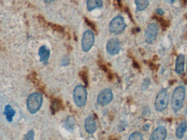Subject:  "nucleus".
<instances>
[{"instance_id":"1","label":"nucleus","mask_w":187,"mask_h":140,"mask_svg":"<svg viewBox=\"0 0 187 140\" xmlns=\"http://www.w3.org/2000/svg\"><path fill=\"white\" fill-rule=\"evenodd\" d=\"M185 94V89L183 87L179 86L174 90L171 99V107L175 113L180 111L183 107Z\"/></svg>"},{"instance_id":"2","label":"nucleus","mask_w":187,"mask_h":140,"mask_svg":"<svg viewBox=\"0 0 187 140\" xmlns=\"http://www.w3.org/2000/svg\"><path fill=\"white\" fill-rule=\"evenodd\" d=\"M42 96L41 94L35 92L30 95L27 101V107L31 113H36L41 107Z\"/></svg>"},{"instance_id":"3","label":"nucleus","mask_w":187,"mask_h":140,"mask_svg":"<svg viewBox=\"0 0 187 140\" xmlns=\"http://www.w3.org/2000/svg\"><path fill=\"white\" fill-rule=\"evenodd\" d=\"M87 90L83 85H78L75 88L73 92V100L76 105L79 107L85 105L87 101Z\"/></svg>"},{"instance_id":"4","label":"nucleus","mask_w":187,"mask_h":140,"mask_svg":"<svg viewBox=\"0 0 187 140\" xmlns=\"http://www.w3.org/2000/svg\"><path fill=\"white\" fill-rule=\"evenodd\" d=\"M126 26L123 18L119 16L114 18L111 21L109 28L111 33L118 35L123 32L126 28Z\"/></svg>"},{"instance_id":"5","label":"nucleus","mask_w":187,"mask_h":140,"mask_svg":"<svg viewBox=\"0 0 187 140\" xmlns=\"http://www.w3.org/2000/svg\"><path fill=\"white\" fill-rule=\"evenodd\" d=\"M169 98L168 92L162 90L158 94L155 101V107L158 111L161 112L166 108L169 104Z\"/></svg>"},{"instance_id":"6","label":"nucleus","mask_w":187,"mask_h":140,"mask_svg":"<svg viewBox=\"0 0 187 140\" xmlns=\"http://www.w3.org/2000/svg\"><path fill=\"white\" fill-rule=\"evenodd\" d=\"M159 28L156 23L149 24L146 28L145 39L147 43L152 44L155 41L159 32Z\"/></svg>"},{"instance_id":"7","label":"nucleus","mask_w":187,"mask_h":140,"mask_svg":"<svg viewBox=\"0 0 187 140\" xmlns=\"http://www.w3.org/2000/svg\"><path fill=\"white\" fill-rule=\"evenodd\" d=\"M95 36L92 31L88 30L83 34L82 39V48L84 52H89L93 46Z\"/></svg>"},{"instance_id":"8","label":"nucleus","mask_w":187,"mask_h":140,"mask_svg":"<svg viewBox=\"0 0 187 140\" xmlns=\"http://www.w3.org/2000/svg\"><path fill=\"white\" fill-rule=\"evenodd\" d=\"M113 98V94L111 89H105L100 92L98 96L97 101L99 105L105 106L110 103Z\"/></svg>"},{"instance_id":"9","label":"nucleus","mask_w":187,"mask_h":140,"mask_svg":"<svg viewBox=\"0 0 187 140\" xmlns=\"http://www.w3.org/2000/svg\"><path fill=\"white\" fill-rule=\"evenodd\" d=\"M107 52L112 55L117 54L120 50V42L117 38H112L109 40L106 46Z\"/></svg>"},{"instance_id":"10","label":"nucleus","mask_w":187,"mask_h":140,"mask_svg":"<svg viewBox=\"0 0 187 140\" xmlns=\"http://www.w3.org/2000/svg\"><path fill=\"white\" fill-rule=\"evenodd\" d=\"M167 135L166 129L163 127H159L155 130L150 136V140H164Z\"/></svg>"},{"instance_id":"11","label":"nucleus","mask_w":187,"mask_h":140,"mask_svg":"<svg viewBox=\"0 0 187 140\" xmlns=\"http://www.w3.org/2000/svg\"><path fill=\"white\" fill-rule=\"evenodd\" d=\"M84 128L88 133L90 134L94 133L97 129L95 120L92 116H89L86 118L84 122Z\"/></svg>"},{"instance_id":"12","label":"nucleus","mask_w":187,"mask_h":140,"mask_svg":"<svg viewBox=\"0 0 187 140\" xmlns=\"http://www.w3.org/2000/svg\"><path fill=\"white\" fill-rule=\"evenodd\" d=\"M50 50L46 46H42L41 47L39 48L38 51L40 61L43 62L46 64V62H47L48 59L50 57Z\"/></svg>"},{"instance_id":"13","label":"nucleus","mask_w":187,"mask_h":140,"mask_svg":"<svg viewBox=\"0 0 187 140\" xmlns=\"http://www.w3.org/2000/svg\"><path fill=\"white\" fill-rule=\"evenodd\" d=\"M184 61H185V58L183 55L179 54L178 57H177L175 71L177 74H182L183 72Z\"/></svg>"},{"instance_id":"14","label":"nucleus","mask_w":187,"mask_h":140,"mask_svg":"<svg viewBox=\"0 0 187 140\" xmlns=\"http://www.w3.org/2000/svg\"><path fill=\"white\" fill-rule=\"evenodd\" d=\"M103 6L102 0H88L87 8L88 11H92L96 8H101Z\"/></svg>"},{"instance_id":"15","label":"nucleus","mask_w":187,"mask_h":140,"mask_svg":"<svg viewBox=\"0 0 187 140\" xmlns=\"http://www.w3.org/2000/svg\"><path fill=\"white\" fill-rule=\"evenodd\" d=\"M4 115L6 116V119L9 122H12L13 121V117L15 114V111L10 105H7L4 108Z\"/></svg>"},{"instance_id":"16","label":"nucleus","mask_w":187,"mask_h":140,"mask_svg":"<svg viewBox=\"0 0 187 140\" xmlns=\"http://www.w3.org/2000/svg\"><path fill=\"white\" fill-rule=\"evenodd\" d=\"M187 122H183L179 125V127L176 130V137L179 139H182L185 134L187 130Z\"/></svg>"},{"instance_id":"17","label":"nucleus","mask_w":187,"mask_h":140,"mask_svg":"<svg viewBox=\"0 0 187 140\" xmlns=\"http://www.w3.org/2000/svg\"><path fill=\"white\" fill-rule=\"evenodd\" d=\"M137 11H144L149 5V0H135Z\"/></svg>"},{"instance_id":"18","label":"nucleus","mask_w":187,"mask_h":140,"mask_svg":"<svg viewBox=\"0 0 187 140\" xmlns=\"http://www.w3.org/2000/svg\"><path fill=\"white\" fill-rule=\"evenodd\" d=\"M61 102L59 100L54 98L53 100L52 101L51 106H50V109H51V111H52L53 113H55L59 111V109L61 108Z\"/></svg>"},{"instance_id":"19","label":"nucleus","mask_w":187,"mask_h":140,"mask_svg":"<svg viewBox=\"0 0 187 140\" xmlns=\"http://www.w3.org/2000/svg\"><path fill=\"white\" fill-rule=\"evenodd\" d=\"M75 120L72 117H68L65 122V127L68 130H72L75 125Z\"/></svg>"},{"instance_id":"20","label":"nucleus","mask_w":187,"mask_h":140,"mask_svg":"<svg viewBox=\"0 0 187 140\" xmlns=\"http://www.w3.org/2000/svg\"><path fill=\"white\" fill-rule=\"evenodd\" d=\"M129 140H144V138L141 133L139 132H134L130 136Z\"/></svg>"},{"instance_id":"21","label":"nucleus","mask_w":187,"mask_h":140,"mask_svg":"<svg viewBox=\"0 0 187 140\" xmlns=\"http://www.w3.org/2000/svg\"><path fill=\"white\" fill-rule=\"evenodd\" d=\"M79 75L86 86H88V76L87 72H86L85 70H83L80 72Z\"/></svg>"},{"instance_id":"22","label":"nucleus","mask_w":187,"mask_h":140,"mask_svg":"<svg viewBox=\"0 0 187 140\" xmlns=\"http://www.w3.org/2000/svg\"><path fill=\"white\" fill-rule=\"evenodd\" d=\"M34 131L33 130H31L24 136V140H34Z\"/></svg>"},{"instance_id":"23","label":"nucleus","mask_w":187,"mask_h":140,"mask_svg":"<svg viewBox=\"0 0 187 140\" xmlns=\"http://www.w3.org/2000/svg\"><path fill=\"white\" fill-rule=\"evenodd\" d=\"M49 25H50L51 28H52L54 30L57 31L59 32H63V30H63V28H62L61 26L57 25V24H51V23L49 24Z\"/></svg>"},{"instance_id":"24","label":"nucleus","mask_w":187,"mask_h":140,"mask_svg":"<svg viewBox=\"0 0 187 140\" xmlns=\"http://www.w3.org/2000/svg\"><path fill=\"white\" fill-rule=\"evenodd\" d=\"M84 21H85V22L87 24V25L89 26V27H90L93 30H94V31H95V32L97 31H96V27L95 25L94 24L93 22L91 20L88 19L87 18L85 17L84 18Z\"/></svg>"},{"instance_id":"25","label":"nucleus","mask_w":187,"mask_h":140,"mask_svg":"<svg viewBox=\"0 0 187 140\" xmlns=\"http://www.w3.org/2000/svg\"><path fill=\"white\" fill-rule=\"evenodd\" d=\"M61 63H62V65H68V64L69 63V59H68V57H64L63 60H62Z\"/></svg>"},{"instance_id":"26","label":"nucleus","mask_w":187,"mask_h":140,"mask_svg":"<svg viewBox=\"0 0 187 140\" xmlns=\"http://www.w3.org/2000/svg\"><path fill=\"white\" fill-rule=\"evenodd\" d=\"M156 13L158 15L162 16V15H163L164 14L165 12H164V11L162 9L158 8L157 9V10H156Z\"/></svg>"},{"instance_id":"27","label":"nucleus","mask_w":187,"mask_h":140,"mask_svg":"<svg viewBox=\"0 0 187 140\" xmlns=\"http://www.w3.org/2000/svg\"><path fill=\"white\" fill-rule=\"evenodd\" d=\"M125 12H126L127 14H128V15H129V17L130 18V19L131 20H132L133 21V17H132V14H131L130 12V10H129V8H128V7H126V8H125Z\"/></svg>"},{"instance_id":"28","label":"nucleus","mask_w":187,"mask_h":140,"mask_svg":"<svg viewBox=\"0 0 187 140\" xmlns=\"http://www.w3.org/2000/svg\"><path fill=\"white\" fill-rule=\"evenodd\" d=\"M177 0H164L165 2L168 3L169 4H171L174 3V2H176Z\"/></svg>"},{"instance_id":"29","label":"nucleus","mask_w":187,"mask_h":140,"mask_svg":"<svg viewBox=\"0 0 187 140\" xmlns=\"http://www.w3.org/2000/svg\"><path fill=\"white\" fill-rule=\"evenodd\" d=\"M115 2H116V4L118 6L121 8L122 6V2H121V0H114Z\"/></svg>"},{"instance_id":"30","label":"nucleus","mask_w":187,"mask_h":140,"mask_svg":"<svg viewBox=\"0 0 187 140\" xmlns=\"http://www.w3.org/2000/svg\"><path fill=\"white\" fill-rule=\"evenodd\" d=\"M149 129V125L148 124H146L144 127V131H147Z\"/></svg>"},{"instance_id":"31","label":"nucleus","mask_w":187,"mask_h":140,"mask_svg":"<svg viewBox=\"0 0 187 140\" xmlns=\"http://www.w3.org/2000/svg\"><path fill=\"white\" fill-rule=\"evenodd\" d=\"M54 1L55 0H44V1L47 3H51L54 2Z\"/></svg>"},{"instance_id":"32","label":"nucleus","mask_w":187,"mask_h":140,"mask_svg":"<svg viewBox=\"0 0 187 140\" xmlns=\"http://www.w3.org/2000/svg\"></svg>"},{"instance_id":"33","label":"nucleus","mask_w":187,"mask_h":140,"mask_svg":"<svg viewBox=\"0 0 187 140\" xmlns=\"http://www.w3.org/2000/svg\"></svg>"}]
</instances>
